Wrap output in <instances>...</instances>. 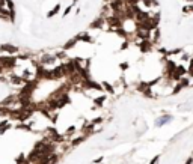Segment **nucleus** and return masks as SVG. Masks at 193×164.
<instances>
[{"label":"nucleus","mask_w":193,"mask_h":164,"mask_svg":"<svg viewBox=\"0 0 193 164\" xmlns=\"http://www.w3.org/2000/svg\"><path fill=\"white\" fill-rule=\"evenodd\" d=\"M103 160H104V157H98L97 160H94V163H95V164H100L101 161H103Z\"/></svg>","instance_id":"obj_14"},{"label":"nucleus","mask_w":193,"mask_h":164,"mask_svg":"<svg viewBox=\"0 0 193 164\" xmlns=\"http://www.w3.org/2000/svg\"><path fill=\"white\" fill-rule=\"evenodd\" d=\"M73 8H74L73 5H68V6L65 8V11H64V14H62V15H64V17H67V15H70V14H71V11H73Z\"/></svg>","instance_id":"obj_12"},{"label":"nucleus","mask_w":193,"mask_h":164,"mask_svg":"<svg viewBox=\"0 0 193 164\" xmlns=\"http://www.w3.org/2000/svg\"><path fill=\"white\" fill-rule=\"evenodd\" d=\"M174 121V116L171 115V113H161V116H158L157 118V121H155V126H164V125H167V123H171Z\"/></svg>","instance_id":"obj_3"},{"label":"nucleus","mask_w":193,"mask_h":164,"mask_svg":"<svg viewBox=\"0 0 193 164\" xmlns=\"http://www.w3.org/2000/svg\"><path fill=\"white\" fill-rule=\"evenodd\" d=\"M181 14H183L184 17H190V15H193V3L184 5V6L181 8Z\"/></svg>","instance_id":"obj_8"},{"label":"nucleus","mask_w":193,"mask_h":164,"mask_svg":"<svg viewBox=\"0 0 193 164\" xmlns=\"http://www.w3.org/2000/svg\"><path fill=\"white\" fill-rule=\"evenodd\" d=\"M183 2H184L186 5H187V3H193V0H183Z\"/></svg>","instance_id":"obj_16"},{"label":"nucleus","mask_w":193,"mask_h":164,"mask_svg":"<svg viewBox=\"0 0 193 164\" xmlns=\"http://www.w3.org/2000/svg\"><path fill=\"white\" fill-rule=\"evenodd\" d=\"M77 3H78V0H73V3H71V5H73V6H76Z\"/></svg>","instance_id":"obj_15"},{"label":"nucleus","mask_w":193,"mask_h":164,"mask_svg":"<svg viewBox=\"0 0 193 164\" xmlns=\"http://www.w3.org/2000/svg\"><path fill=\"white\" fill-rule=\"evenodd\" d=\"M89 29H97V30H103V29H107V21H106V18L104 17H97L91 24H89Z\"/></svg>","instance_id":"obj_2"},{"label":"nucleus","mask_w":193,"mask_h":164,"mask_svg":"<svg viewBox=\"0 0 193 164\" xmlns=\"http://www.w3.org/2000/svg\"><path fill=\"white\" fill-rule=\"evenodd\" d=\"M158 161H160V155H155L154 158H153V160H151V161H150L148 164H157Z\"/></svg>","instance_id":"obj_13"},{"label":"nucleus","mask_w":193,"mask_h":164,"mask_svg":"<svg viewBox=\"0 0 193 164\" xmlns=\"http://www.w3.org/2000/svg\"><path fill=\"white\" fill-rule=\"evenodd\" d=\"M78 42V38L77 36H74V38H71V39H68V41L64 44V47H62V50H65V51H70V50H73V48H76V45H77Z\"/></svg>","instance_id":"obj_5"},{"label":"nucleus","mask_w":193,"mask_h":164,"mask_svg":"<svg viewBox=\"0 0 193 164\" xmlns=\"http://www.w3.org/2000/svg\"><path fill=\"white\" fill-rule=\"evenodd\" d=\"M12 128V123L9 122L8 119H3V121H0V136H3L8 129H11Z\"/></svg>","instance_id":"obj_7"},{"label":"nucleus","mask_w":193,"mask_h":164,"mask_svg":"<svg viewBox=\"0 0 193 164\" xmlns=\"http://www.w3.org/2000/svg\"><path fill=\"white\" fill-rule=\"evenodd\" d=\"M130 62L128 60H122V62H119L118 63V68H119V71L122 72V74H125V72H128L130 71Z\"/></svg>","instance_id":"obj_9"},{"label":"nucleus","mask_w":193,"mask_h":164,"mask_svg":"<svg viewBox=\"0 0 193 164\" xmlns=\"http://www.w3.org/2000/svg\"><path fill=\"white\" fill-rule=\"evenodd\" d=\"M2 48H3V53L5 54H9V56H15V54L20 53V47H15L12 44H3Z\"/></svg>","instance_id":"obj_4"},{"label":"nucleus","mask_w":193,"mask_h":164,"mask_svg":"<svg viewBox=\"0 0 193 164\" xmlns=\"http://www.w3.org/2000/svg\"><path fill=\"white\" fill-rule=\"evenodd\" d=\"M136 47H137V50H139V53L140 54H143V56H146V54H151V53H154L155 51V44L151 39H143V41H137L134 44Z\"/></svg>","instance_id":"obj_1"},{"label":"nucleus","mask_w":193,"mask_h":164,"mask_svg":"<svg viewBox=\"0 0 193 164\" xmlns=\"http://www.w3.org/2000/svg\"><path fill=\"white\" fill-rule=\"evenodd\" d=\"M59 11H60V3H56V5L51 8V11H48V12H47V18H53L54 15H57V14H59Z\"/></svg>","instance_id":"obj_10"},{"label":"nucleus","mask_w":193,"mask_h":164,"mask_svg":"<svg viewBox=\"0 0 193 164\" xmlns=\"http://www.w3.org/2000/svg\"><path fill=\"white\" fill-rule=\"evenodd\" d=\"M78 38V41H81V42H86V44H94L95 42V39L88 33V32H81V33H78V35H76Z\"/></svg>","instance_id":"obj_6"},{"label":"nucleus","mask_w":193,"mask_h":164,"mask_svg":"<svg viewBox=\"0 0 193 164\" xmlns=\"http://www.w3.org/2000/svg\"><path fill=\"white\" fill-rule=\"evenodd\" d=\"M6 8H8L12 14H15V5H14L12 0H6Z\"/></svg>","instance_id":"obj_11"}]
</instances>
